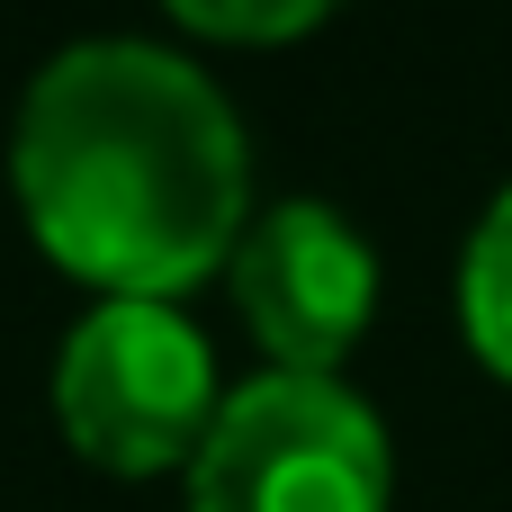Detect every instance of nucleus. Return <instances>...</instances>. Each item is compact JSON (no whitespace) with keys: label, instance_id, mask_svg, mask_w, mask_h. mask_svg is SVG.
Here are the masks:
<instances>
[{"label":"nucleus","instance_id":"obj_3","mask_svg":"<svg viewBox=\"0 0 512 512\" xmlns=\"http://www.w3.org/2000/svg\"><path fill=\"white\" fill-rule=\"evenodd\" d=\"M189 512H387V432L342 378H252L189 459Z\"/></svg>","mask_w":512,"mask_h":512},{"label":"nucleus","instance_id":"obj_1","mask_svg":"<svg viewBox=\"0 0 512 512\" xmlns=\"http://www.w3.org/2000/svg\"><path fill=\"white\" fill-rule=\"evenodd\" d=\"M18 207L99 297L171 306L243 243L252 153L225 90L135 36L54 54L18 99Z\"/></svg>","mask_w":512,"mask_h":512},{"label":"nucleus","instance_id":"obj_5","mask_svg":"<svg viewBox=\"0 0 512 512\" xmlns=\"http://www.w3.org/2000/svg\"><path fill=\"white\" fill-rule=\"evenodd\" d=\"M459 324H468V351L512 378V189L477 216L468 234V261H459Z\"/></svg>","mask_w":512,"mask_h":512},{"label":"nucleus","instance_id":"obj_6","mask_svg":"<svg viewBox=\"0 0 512 512\" xmlns=\"http://www.w3.org/2000/svg\"><path fill=\"white\" fill-rule=\"evenodd\" d=\"M180 27H198V36H225V45H270V36H297V27H315L324 9H342V0H162Z\"/></svg>","mask_w":512,"mask_h":512},{"label":"nucleus","instance_id":"obj_2","mask_svg":"<svg viewBox=\"0 0 512 512\" xmlns=\"http://www.w3.org/2000/svg\"><path fill=\"white\" fill-rule=\"evenodd\" d=\"M225 396L198 324L153 297H108L72 324L54 360V423L81 459L117 477H162L207 450Z\"/></svg>","mask_w":512,"mask_h":512},{"label":"nucleus","instance_id":"obj_4","mask_svg":"<svg viewBox=\"0 0 512 512\" xmlns=\"http://www.w3.org/2000/svg\"><path fill=\"white\" fill-rule=\"evenodd\" d=\"M234 297L252 342L288 378H333V360L369 333L378 261L324 198H279L234 243Z\"/></svg>","mask_w":512,"mask_h":512}]
</instances>
